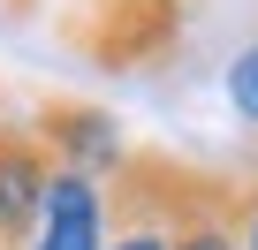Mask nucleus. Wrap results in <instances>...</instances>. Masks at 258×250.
Segmentation results:
<instances>
[{"label": "nucleus", "mask_w": 258, "mask_h": 250, "mask_svg": "<svg viewBox=\"0 0 258 250\" xmlns=\"http://www.w3.org/2000/svg\"><path fill=\"white\" fill-rule=\"evenodd\" d=\"M228 106L258 129V38H250V46L235 53V68H228Z\"/></svg>", "instance_id": "obj_7"}, {"label": "nucleus", "mask_w": 258, "mask_h": 250, "mask_svg": "<svg viewBox=\"0 0 258 250\" xmlns=\"http://www.w3.org/2000/svg\"><path fill=\"white\" fill-rule=\"evenodd\" d=\"M106 250H167L160 152H121V167L106 175Z\"/></svg>", "instance_id": "obj_4"}, {"label": "nucleus", "mask_w": 258, "mask_h": 250, "mask_svg": "<svg viewBox=\"0 0 258 250\" xmlns=\"http://www.w3.org/2000/svg\"><path fill=\"white\" fill-rule=\"evenodd\" d=\"M69 46L99 68H160L182 46V0H76Z\"/></svg>", "instance_id": "obj_1"}, {"label": "nucleus", "mask_w": 258, "mask_h": 250, "mask_svg": "<svg viewBox=\"0 0 258 250\" xmlns=\"http://www.w3.org/2000/svg\"><path fill=\"white\" fill-rule=\"evenodd\" d=\"M160 197H167V250H243V235H235V175L160 152Z\"/></svg>", "instance_id": "obj_2"}, {"label": "nucleus", "mask_w": 258, "mask_h": 250, "mask_svg": "<svg viewBox=\"0 0 258 250\" xmlns=\"http://www.w3.org/2000/svg\"><path fill=\"white\" fill-rule=\"evenodd\" d=\"M46 182H53V152L38 144V129L0 121V250H31Z\"/></svg>", "instance_id": "obj_3"}, {"label": "nucleus", "mask_w": 258, "mask_h": 250, "mask_svg": "<svg viewBox=\"0 0 258 250\" xmlns=\"http://www.w3.org/2000/svg\"><path fill=\"white\" fill-rule=\"evenodd\" d=\"M0 8H8V16H23V8H31V0H0Z\"/></svg>", "instance_id": "obj_9"}, {"label": "nucleus", "mask_w": 258, "mask_h": 250, "mask_svg": "<svg viewBox=\"0 0 258 250\" xmlns=\"http://www.w3.org/2000/svg\"><path fill=\"white\" fill-rule=\"evenodd\" d=\"M31 129H38V144L53 152V167H76V175H114L121 167V129H114V114H99V106H84V99H46L38 114H31Z\"/></svg>", "instance_id": "obj_5"}, {"label": "nucleus", "mask_w": 258, "mask_h": 250, "mask_svg": "<svg viewBox=\"0 0 258 250\" xmlns=\"http://www.w3.org/2000/svg\"><path fill=\"white\" fill-rule=\"evenodd\" d=\"M235 235H243V250H258V167L235 175Z\"/></svg>", "instance_id": "obj_8"}, {"label": "nucleus", "mask_w": 258, "mask_h": 250, "mask_svg": "<svg viewBox=\"0 0 258 250\" xmlns=\"http://www.w3.org/2000/svg\"><path fill=\"white\" fill-rule=\"evenodd\" d=\"M31 250H106V182L76 175V167H53Z\"/></svg>", "instance_id": "obj_6"}]
</instances>
